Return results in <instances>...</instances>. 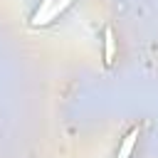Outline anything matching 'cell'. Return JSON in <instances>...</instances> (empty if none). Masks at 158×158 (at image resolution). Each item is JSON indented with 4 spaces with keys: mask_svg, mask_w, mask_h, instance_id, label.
Wrapping results in <instances>:
<instances>
[{
    "mask_svg": "<svg viewBox=\"0 0 158 158\" xmlns=\"http://www.w3.org/2000/svg\"><path fill=\"white\" fill-rule=\"evenodd\" d=\"M138 133H141V128H138V126L128 131V136H126V138L121 141V146H118L116 158H128V156H131V151H133V146H136V141H138Z\"/></svg>",
    "mask_w": 158,
    "mask_h": 158,
    "instance_id": "6da1fadb",
    "label": "cell"
},
{
    "mask_svg": "<svg viewBox=\"0 0 158 158\" xmlns=\"http://www.w3.org/2000/svg\"><path fill=\"white\" fill-rule=\"evenodd\" d=\"M114 52H116L114 32H111V27H106V30H104V62H106V64L114 62Z\"/></svg>",
    "mask_w": 158,
    "mask_h": 158,
    "instance_id": "7a4b0ae2",
    "label": "cell"
},
{
    "mask_svg": "<svg viewBox=\"0 0 158 158\" xmlns=\"http://www.w3.org/2000/svg\"><path fill=\"white\" fill-rule=\"evenodd\" d=\"M69 5H72V0H57V2H54V5H52V7H49V10H47L37 22H35V25H44V22H49L52 17H57V15H59L62 10H67Z\"/></svg>",
    "mask_w": 158,
    "mask_h": 158,
    "instance_id": "3957f363",
    "label": "cell"
},
{
    "mask_svg": "<svg viewBox=\"0 0 158 158\" xmlns=\"http://www.w3.org/2000/svg\"><path fill=\"white\" fill-rule=\"evenodd\" d=\"M54 2H57V0H42V2H40V10H37V12H35V17H32V25H35V22H37V20H40V17H42V15H44Z\"/></svg>",
    "mask_w": 158,
    "mask_h": 158,
    "instance_id": "277c9868",
    "label": "cell"
}]
</instances>
